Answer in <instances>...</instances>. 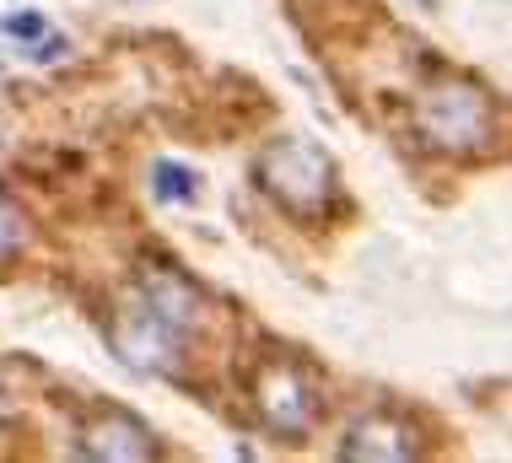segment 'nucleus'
Instances as JSON below:
<instances>
[{
    "label": "nucleus",
    "instance_id": "1",
    "mask_svg": "<svg viewBox=\"0 0 512 463\" xmlns=\"http://www.w3.org/2000/svg\"><path fill=\"white\" fill-rule=\"evenodd\" d=\"M200 313H205V302L184 275L151 270V275L135 280V291H124V302L108 313V345H114V356L135 372H173L178 361H184Z\"/></svg>",
    "mask_w": 512,
    "mask_h": 463
},
{
    "label": "nucleus",
    "instance_id": "2",
    "mask_svg": "<svg viewBox=\"0 0 512 463\" xmlns=\"http://www.w3.org/2000/svg\"><path fill=\"white\" fill-rule=\"evenodd\" d=\"M410 130L432 151H442V157H475V151H486L491 135H496L491 92L469 76L426 81L410 103Z\"/></svg>",
    "mask_w": 512,
    "mask_h": 463
},
{
    "label": "nucleus",
    "instance_id": "3",
    "mask_svg": "<svg viewBox=\"0 0 512 463\" xmlns=\"http://www.w3.org/2000/svg\"><path fill=\"white\" fill-rule=\"evenodd\" d=\"M254 173H259V189L297 221H324L340 200V173H335V162H329V151L313 146V140H302V135L270 140V146L259 151Z\"/></svg>",
    "mask_w": 512,
    "mask_h": 463
},
{
    "label": "nucleus",
    "instance_id": "4",
    "mask_svg": "<svg viewBox=\"0 0 512 463\" xmlns=\"http://www.w3.org/2000/svg\"><path fill=\"white\" fill-rule=\"evenodd\" d=\"M248 404H254L259 426L275 431L281 442H302L324 420V383L313 367H302L297 356H259L254 377H248Z\"/></svg>",
    "mask_w": 512,
    "mask_h": 463
},
{
    "label": "nucleus",
    "instance_id": "5",
    "mask_svg": "<svg viewBox=\"0 0 512 463\" xmlns=\"http://www.w3.org/2000/svg\"><path fill=\"white\" fill-rule=\"evenodd\" d=\"M340 453L362 458V463H405V458L426 453V431L399 410H362L351 426H345Z\"/></svg>",
    "mask_w": 512,
    "mask_h": 463
},
{
    "label": "nucleus",
    "instance_id": "6",
    "mask_svg": "<svg viewBox=\"0 0 512 463\" xmlns=\"http://www.w3.org/2000/svg\"><path fill=\"white\" fill-rule=\"evenodd\" d=\"M81 453L87 458H114V463H135V458H157L162 447L157 437L135 420L130 410H114V404H103L98 415L81 426Z\"/></svg>",
    "mask_w": 512,
    "mask_h": 463
},
{
    "label": "nucleus",
    "instance_id": "7",
    "mask_svg": "<svg viewBox=\"0 0 512 463\" xmlns=\"http://www.w3.org/2000/svg\"><path fill=\"white\" fill-rule=\"evenodd\" d=\"M22 243H27V227H22V216H17V205L0 194V259H17L22 254Z\"/></svg>",
    "mask_w": 512,
    "mask_h": 463
},
{
    "label": "nucleus",
    "instance_id": "8",
    "mask_svg": "<svg viewBox=\"0 0 512 463\" xmlns=\"http://www.w3.org/2000/svg\"><path fill=\"white\" fill-rule=\"evenodd\" d=\"M157 194L162 200H195V173L173 162H157Z\"/></svg>",
    "mask_w": 512,
    "mask_h": 463
},
{
    "label": "nucleus",
    "instance_id": "9",
    "mask_svg": "<svg viewBox=\"0 0 512 463\" xmlns=\"http://www.w3.org/2000/svg\"><path fill=\"white\" fill-rule=\"evenodd\" d=\"M6 33L11 38H38V33H44V17H38V11H22V17L6 22Z\"/></svg>",
    "mask_w": 512,
    "mask_h": 463
}]
</instances>
